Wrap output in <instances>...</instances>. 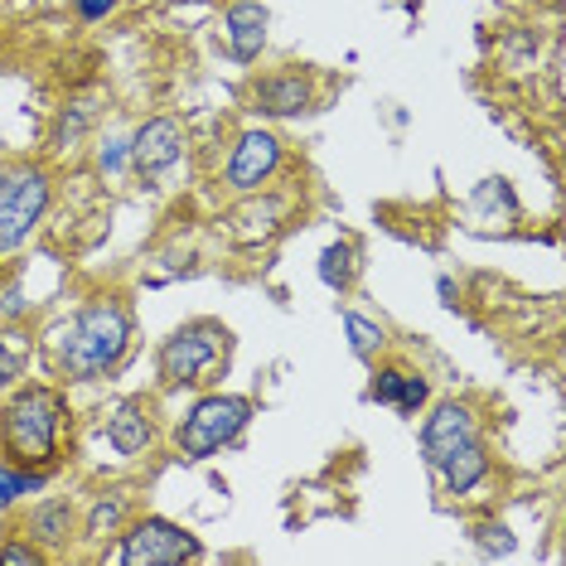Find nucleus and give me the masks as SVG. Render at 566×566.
<instances>
[{
    "instance_id": "obj_1",
    "label": "nucleus",
    "mask_w": 566,
    "mask_h": 566,
    "mask_svg": "<svg viewBox=\"0 0 566 566\" xmlns=\"http://www.w3.org/2000/svg\"><path fill=\"white\" fill-rule=\"evenodd\" d=\"M49 368L63 388H83V382H112L136 354V305L117 286L87 291L78 311L59 319V329L44 339Z\"/></svg>"
},
{
    "instance_id": "obj_2",
    "label": "nucleus",
    "mask_w": 566,
    "mask_h": 566,
    "mask_svg": "<svg viewBox=\"0 0 566 566\" xmlns=\"http://www.w3.org/2000/svg\"><path fill=\"white\" fill-rule=\"evenodd\" d=\"M73 441V402L63 382L24 378L0 397V460L59 474Z\"/></svg>"
},
{
    "instance_id": "obj_3",
    "label": "nucleus",
    "mask_w": 566,
    "mask_h": 566,
    "mask_svg": "<svg viewBox=\"0 0 566 566\" xmlns=\"http://www.w3.org/2000/svg\"><path fill=\"white\" fill-rule=\"evenodd\" d=\"M233 325L218 315H195L175 325L156 344V388L160 392H203L223 382L228 364H233Z\"/></svg>"
},
{
    "instance_id": "obj_4",
    "label": "nucleus",
    "mask_w": 566,
    "mask_h": 566,
    "mask_svg": "<svg viewBox=\"0 0 566 566\" xmlns=\"http://www.w3.org/2000/svg\"><path fill=\"white\" fill-rule=\"evenodd\" d=\"M256 417V397L248 392H223V388H203L189 411L170 427V450L179 465H203V460L223 455L228 446L242 441V431L252 427Z\"/></svg>"
},
{
    "instance_id": "obj_5",
    "label": "nucleus",
    "mask_w": 566,
    "mask_h": 566,
    "mask_svg": "<svg viewBox=\"0 0 566 566\" xmlns=\"http://www.w3.org/2000/svg\"><path fill=\"white\" fill-rule=\"evenodd\" d=\"M54 199H59V175L44 160H30V156L6 160V185H0V262L20 256L44 233Z\"/></svg>"
},
{
    "instance_id": "obj_6",
    "label": "nucleus",
    "mask_w": 566,
    "mask_h": 566,
    "mask_svg": "<svg viewBox=\"0 0 566 566\" xmlns=\"http://www.w3.org/2000/svg\"><path fill=\"white\" fill-rule=\"evenodd\" d=\"M117 566H189L203 562V543L195 527L165 518V513H132L117 533V547L102 552Z\"/></svg>"
},
{
    "instance_id": "obj_7",
    "label": "nucleus",
    "mask_w": 566,
    "mask_h": 566,
    "mask_svg": "<svg viewBox=\"0 0 566 566\" xmlns=\"http://www.w3.org/2000/svg\"><path fill=\"white\" fill-rule=\"evenodd\" d=\"M286 136L276 132L272 122H248L233 132V146H228V160L218 170V189L228 199L256 195V189L276 185L281 170H286Z\"/></svg>"
},
{
    "instance_id": "obj_8",
    "label": "nucleus",
    "mask_w": 566,
    "mask_h": 566,
    "mask_svg": "<svg viewBox=\"0 0 566 566\" xmlns=\"http://www.w3.org/2000/svg\"><path fill=\"white\" fill-rule=\"evenodd\" d=\"M315 102H319V83L315 69H305V63H281V69L248 78V107L256 122H295L305 112H315Z\"/></svg>"
},
{
    "instance_id": "obj_9",
    "label": "nucleus",
    "mask_w": 566,
    "mask_h": 566,
    "mask_svg": "<svg viewBox=\"0 0 566 566\" xmlns=\"http://www.w3.org/2000/svg\"><path fill=\"white\" fill-rule=\"evenodd\" d=\"M480 436H484V417L470 397H431L427 411H421V431H417L421 465L431 474L446 455H455L460 446L480 441Z\"/></svg>"
},
{
    "instance_id": "obj_10",
    "label": "nucleus",
    "mask_w": 566,
    "mask_h": 566,
    "mask_svg": "<svg viewBox=\"0 0 566 566\" xmlns=\"http://www.w3.org/2000/svg\"><path fill=\"white\" fill-rule=\"evenodd\" d=\"M218 228H223V238L238 242V248H272L291 228V195L276 185L256 189V195H242V199H233V209L218 218Z\"/></svg>"
},
{
    "instance_id": "obj_11",
    "label": "nucleus",
    "mask_w": 566,
    "mask_h": 566,
    "mask_svg": "<svg viewBox=\"0 0 566 566\" xmlns=\"http://www.w3.org/2000/svg\"><path fill=\"white\" fill-rule=\"evenodd\" d=\"M102 436L117 450L122 460H146L156 455V446L165 441V411H160V392H132L102 421Z\"/></svg>"
},
{
    "instance_id": "obj_12",
    "label": "nucleus",
    "mask_w": 566,
    "mask_h": 566,
    "mask_svg": "<svg viewBox=\"0 0 566 566\" xmlns=\"http://www.w3.org/2000/svg\"><path fill=\"white\" fill-rule=\"evenodd\" d=\"M185 156H189V126L170 117V112L132 126V175L140 185H160Z\"/></svg>"
},
{
    "instance_id": "obj_13",
    "label": "nucleus",
    "mask_w": 566,
    "mask_h": 566,
    "mask_svg": "<svg viewBox=\"0 0 566 566\" xmlns=\"http://www.w3.org/2000/svg\"><path fill=\"white\" fill-rule=\"evenodd\" d=\"M15 533H24L34 547H44L49 562H59V557H69V552L83 543V509L73 504V499H59V494L34 499V504L20 513Z\"/></svg>"
},
{
    "instance_id": "obj_14",
    "label": "nucleus",
    "mask_w": 566,
    "mask_h": 566,
    "mask_svg": "<svg viewBox=\"0 0 566 566\" xmlns=\"http://www.w3.org/2000/svg\"><path fill=\"white\" fill-rule=\"evenodd\" d=\"M218 40H223V54L242 63V69L262 59L266 40H272V10H266V0H228L223 15H218Z\"/></svg>"
},
{
    "instance_id": "obj_15",
    "label": "nucleus",
    "mask_w": 566,
    "mask_h": 566,
    "mask_svg": "<svg viewBox=\"0 0 566 566\" xmlns=\"http://www.w3.org/2000/svg\"><path fill=\"white\" fill-rule=\"evenodd\" d=\"M489 474H494V450H489V436H480V441H470V446H460L455 455H446L441 465L431 470V480L436 489H441L446 499H474L480 489L489 484Z\"/></svg>"
},
{
    "instance_id": "obj_16",
    "label": "nucleus",
    "mask_w": 566,
    "mask_h": 566,
    "mask_svg": "<svg viewBox=\"0 0 566 566\" xmlns=\"http://www.w3.org/2000/svg\"><path fill=\"white\" fill-rule=\"evenodd\" d=\"M315 276L329 295L349 301V295L358 291V276H364V248H358L354 238L325 242V248H319V262H315Z\"/></svg>"
},
{
    "instance_id": "obj_17",
    "label": "nucleus",
    "mask_w": 566,
    "mask_h": 566,
    "mask_svg": "<svg viewBox=\"0 0 566 566\" xmlns=\"http://www.w3.org/2000/svg\"><path fill=\"white\" fill-rule=\"evenodd\" d=\"M339 325H344V339H349V354L358 364H378L382 354H392V334L378 315H364L354 305H339Z\"/></svg>"
},
{
    "instance_id": "obj_18",
    "label": "nucleus",
    "mask_w": 566,
    "mask_h": 566,
    "mask_svg": "<svg viewBox=\"0 0 566 566\" xmlns=\"http://www.w3.org/2000/svg\"><path fill=\"white\" fill-rule=\"evenodd\" d=\"M93 132H97V102L73 97V102H63L54 126H49V146H54V156H78Z\"/></svg>"
},
{
    "instance_id": "obj_19",
    "label": "nucleus",
    "mask_w": 566,
    "mask_h": 566,
    "mask_svg": "<svg viewBox=\"0 0 566 566\" xmlns=\"http://www.w3.org/2000/svg\"><path fill=\"white\" fill-rule=\"evenodd\" d=\"M132 518V499L122 494V489H112V494H97L93 504L83 509V543H117V533Z\"/></svg>"
},
{
    "instance_id": "obj_20",
    "label": "nucleus",
    "mask_w": 566,
    "mask_h": 566,
    "mask_svg": "<svg viewBox=\"0 0 566 566\" xmlns=\"http://www.w3.org/2000/svg\"><path fill=\"white\" fill-rule=\"evenodd\" d=\"M30 354L34 339H24L20 325H0V397L30 378Z\"/></svg>"
},
{
    "instance_id": "obj_21",
    "label": "nucleus",
    "mask_w": 566,
    "mask_h": 566,
    "mask_svg": "<svg viewBox=\"0 0 566 566\" xmlns=\"http://www.w3.org/2000/svg\"><path fill=\"white\" fill-rule=\"evenodd\" d=\"M49 484H54V474L20 470V465H10V460H0V518L15 513L20 504H30V494H44Z\"/></svg>"
},
{
    "instance_id": "obj_22",
    "label": "nucleus",
    "mask_w": 566,
    "mask_h": 566,
    "mask_svg": "<svg viewBox=\"0 0 566 566\" xmlns=\"http://www.w3.org/2000/svg\"><path fill=\"white\" fill-rule=\"evenodd\" d=\"M93 170L97 179H107V185H117V179L132 175V132H102L93 140Z\"/></svg>"
},
{
    "instance_id": "obj_23",
    "label": "nucleus",
    "mask_w": 566,
    "mask_h": 566,
    "mask_svg": "<svg viewBox=\"0 0 566 566\" xmlns=\"http://www.w3.org/2000/svg\"><path fill=\"white\" fill-rule=\"evenodd\" d=\"M431 378L421 373L417 364H402V378H397V397H392V411L397 417H407V421H417L421 411H427V402H431Z\"/></svg>"
},
{
    "instance_id": "obj_24",
    "label": "nucleus",
    "mask_w": 566,
    "mask_h": 566,
    "mask_svg": "<svg viewBox=\"0 0 566 566\" xmlns=\"http://www.w3.org/2000/svg\"><path fill=\"white\" fill-rule=\"evenodd\" d=\"M470 537H474V547H480V557H494V562L518 552V537H513V527L504 518H480L470 527Z\"/></svg>"
},
{
    "instance_id": "obj_25",
    "label": "nucleus",
    "mask_w": 566,
    "mask_h": 566,
    "mask_svg": "<svg viewBox=\"0 0 566 566\" xmlns=\"http://www.w3.org/2000/svg\"><path fill=\"white\" fill-rule=\"evenodd\" d=\"M0 566H49V552L34 547L24 533H6V543H0Z\"/></svg>"
},
{
    "instance_id": "obj_26",
    "label": "nucleus",
    "mask_w": 566,
    "mask_h": 566,
    "mask_svg": "<svg viewBox=\"0 0 566 566\" xmlns=\"http://www.w3.org/2000/svg\"><path fill=\"white\" fill-rule=\"evenodd\" d=\"M122 10V0H73V20L78 24H102Z\"/></svg>"
},
{
    "instance_id": "obj_27",
    "label": "nucleus",
    "mask_w": 566,
    "mask_h": 566,
    "mask_svg": "<svg viewBox=\"0 0 566 566\" xmlns=\"http://www.w3.org/2000/svg\"><path fill=\"white\" fill-rule=\"evenodd\" d=\"M436 295H441V305H450V311L460 305V286L450 276H436Z\"/></svg>"
},
{
    "instance_id": "obj_28",
    "label": "nucleus",
    "mask_w": 566,
    "mask_h": 566,
    "mask_svg": "<svg viewBox=\"0 0 566 566\" xmlns=\"http://www.w3.org/2000/svg\"><path fill=\"white\" fill-rule=\"evenodd\" d=\"M0 185H6V160H0Z\"/></svg>"
}]
</instances>
